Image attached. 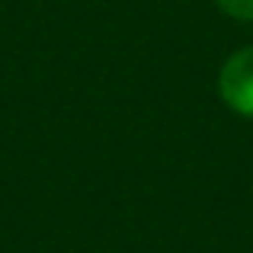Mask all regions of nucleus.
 Returning a JSON list of instances; mask_svg holds the SVG:
<instances>
[{
	"label": "nucleus",
	"instance_id": "f257e3e1",
	"mask_svg": "<svg viewBox=\"0 0 253 253\" xmlns=\"http://www.w3.org/2000/svg\"><path fill=\"white\" fill-rule=\"evenodd\" d=\"M218 96L231 112L253 119V45L231 51L218 71Z\"/></svg>",
	"mask_w": 253,
	"mask_h": 253
},
{
	"label": "nucleus",
	"instance_id": "f03ea898",
	"mask_svg": "<svg viewBox=\"0 0 253 253\" xmlns=\"http://www.w3.org/2000/svg\"><path fill=\"white\" fill-rule=\"evenodd\" d=\"M215 6L237 23H253V0H215Z\"/></svg>",
	"mask_w": 253,
	"mask_h": 253
}]
</instances>
